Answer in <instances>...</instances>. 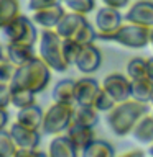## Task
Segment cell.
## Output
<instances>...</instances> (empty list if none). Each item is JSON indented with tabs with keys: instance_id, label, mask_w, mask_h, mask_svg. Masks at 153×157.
<instances>
[{
	"instance_id": "1",
	"label": "cell",
	"mask_w": 153,
	"mask_h": 157,
	"mask_svg": "<svg viewBox=\"0 0 153 157\" xmlns=\"http://www.w3.org/2000/svg\"><path fill=\"white\" fill-rule=\"evenodd\" d=\"M147 113H150L148 103L135 100V98H128L125 101L115 103V106L105 113V124L112 134L125 137L132 134L135 124Z\"/></svg>"
},
{
	"instance_id": "2",
	"label": "cell",
	"mask_w": 153,
	"mask_h": 157,
	"mask_svg": "<svg viewBox=\"0 0 153 157\" xmlns=\"http://www.w3.org/2000/svg\"><path fill=\"white\" fill-rule=\"evenodd\" d=\"M51 80V67L39 56H35L28 62L17 67V72L10 82L13 87L28 88L33 93H41Z\"/></svg>"
},
{
	"instance_id": "3",
	"label": "cell",
	"mask_w": 153,
	"mask_h": 157,
	"mask_svg": "<svg viewBox=\"0 0 153 157\" xmlns=\"http://www.w3.org/2000/svg\"><path fill=\"white\" fill-rule=\"evenodd\" d=\"M38 52L39 57L53 71L56 72L68 71L69 64L63 54V36L54 28H43L38 39Z\"/></svg>"
},
{
	"instance_id": "4",
	"label": "cell",
	"mask_w": 153,
	"mask_h": 157,
	"mask_svg": "<svg viewBox=\"0 0 153 157\" xmlns=\"http://www.w3.org/2000/svg\"><path fill=\"white\" fill-rule=\"evenodd\" d=\"M150 31H151V28H148V26L125 21L112 34H109L105 38V41L117 43L123 48H130V49H142L150 44Z\"/></svg>"
},
{
	"instance_id": "5",
	"label": "cell",
	"mask_w": 153,
	"mask_h": 157,
	"mask_svg": "<svg viewBox=\"0 0 153 157\" xmlns=\"http://www.w3.org/2000/svg\"><path fill=\"white\" fill-rule=\"evenodd\" d=\"M74 115V103L54 101L51 106L44 111L41 131L48 136H56L66 131L72 121Z\"/></svg>"
},
{
	"instance_id": "6",
	"label": "cell",
	"mask_w": 153,
	"mask_h": 157,
	"mask_svg": "<svg viewBox=\"0 0 153 157\" xmlns=\"http://www.w3.org/2000/svg\"><path fill=\"white\" fill-rule=\"evenodd\" d=\"M35 25L36 23L33 21V18L18 15L0 29V34L5 39V43H25L35 46L38 41V31Z\"/></svg>"
},
{
	"instance_id": "7",
	"label": "cell",
	"mask_w": 153,
	"mask_h": 157,
	"mask_svg": "<svg viewBox=\"0 0 153 157\" xmlns=\"http://www.w3.org/2000/svg\"><path fill=\"white\" fill-rule=\"evenodd\" d=\"M120 25H122V13L118 8L109 7V5L97 8V13H96L97 39L105 41V38L109 34H112Z\"/></svg>"
},
{
	"instance_id": "8",
	"label": "cell",
	"mask_w": 153,
	"mask_h": 157,
	"mask_svg": "<svg viewBox=\"0 0 153 157\" xmlns=\"http://www.w3.org/2000/svg\"><path fill=\"white\" fill-rule=\"evenodd\" d=\"M101 85L104 90L110 93V97L117 103L132 98V78L127 74H118V72L109 74V75L104 77Z\"/></svg>"
},
{
	"instance_id": "9",
	"label": "cell",
	"mask_w": 153,
	"mask_h": 157,
	"mask_svg": "<svg viewBox=\"0 0 153 157\" xmlns=\"http://www.w3.org/2000/svg\"><path fill=\"white\" fill-rule=\"evenodd\" d=\"M102 64V52L96 44H84L81 48V51L77 54V59L74 62V66L77 67L79 72H82L84 75L94 74L99 71Z\"/></svg>"
},
{
	"instance_id": "10",
	"label": "cell",
	"mask_w": 153,
	"mask_h": 157,
	"mask_svg": "<svg viewBox=\"0 0 153 157\" xmlns=\"http://www.w3.org/2000/svg\"><path fill=\"white\" fill-rule=\"evenodd\" d=\"M123 20L125 21L137 23V25H143V26H148V28H153V2L151 0H137L127 10Z\"/></svg>"
},
{
	"instance_id": "11",
	"label": "cell",
	"mask_w": 153,
	"mask_h": 157,
	"mask_svg": "<svg viewBox=\"0 0 153 157\" xmlns=\"http://www.w3.org/2000/svg\"><path fill=\"white\" fill-rule=\"evenodd\" d=\"M10 134H12L13 141L17 142L18 149L22 147H38L39 141H41V134H39V129H31L28 126L20 124L18 121H15L12 126H10Z\"/></svg>"
},
{
	"instance_id": "12",
	"label": "cell",
	"mask_w": 153,
	"mask_h": 157,
	"mask_svg": "<svg viewBox=\"0 0 153 157\" xmlns=\"http://www.w3.org/2000/svg\"><path fill=\"white\" fill-rule=\"evenodd\" d=\"M102 85L91 77H82L76 80V103L77 105H94Z\"/></svg>"
},
{
	"instance_id": "13",
	"label": "cell",
	"mask_w": 153,
	"mask_h": 157,
	"mask_svg": "<svg viewBox=\"0 0 153 157\" xmlns=\"http://www.w3.org/2000/svg\"><path fill=\"white\" fill-rule=\"evenodd\" d=\"M33 13V21L38 25V26L43 28H54L58 25V21L63 18V15L66 13V10L61 3H54L49 5V7L39 8Z\"/></svg>"
},
{
	"instance_id": "14",
	"label": "cell",
	"mask_w": 153,
	"mask_h": 157,
	"mask_svg": "<svg viewBox=\"0 0 153 157\" xmlns=\"http://www.w3.org/2000/svg\"><path fill=\"white\" fill-rule=\"evenodd\" d=\"M48 155L51 157H77L81 155V152L77 151L76 144L72 142V139L68 134H56V137H53L48 147Z\"/></svg>"
},
{
	"instance_id": "15",
	"label": "cell",
	"mask_w": 153,
	"mask_h": 157,
	"mask_svg": "<svg viewBox=\"0 0 153 157\" xmlns=\"http://www.w3.org/2000/svg\"><path fill=\"white\" fill-rule=\"evenodd\" d=\"M66 134L72 139V142L76 144L77 151L82 154V151L91 144V142L96 139V132H94V128L79 124L76 121H71V124L66 129Z\"/></svg>"
},
{
	"instance_id": "16",
	"label": "cell",
	"mask_w": 153,
	"mask_h": 157,
	"mask_svg": "<svg viewBox=\"0 0 153 157\" xmlns=\"http://www.w3.org/2000/svg\"><path fill=\"white\" fill-rule=\"evenodd\" d=\"M84 23H87L86 15H81V13H76V12H69V13L63 15V18L58 21L54 29H56L63 38H72Z\"/></svg>"
},
{
	"instance_id": "17",
	"label": "cell",
	"mask_w": 153,
	"mask_h": 157,
	"mask_svg": "<svg viewBox=\"0 0 153 157\" xmlns=\"http://www.w3.org/2000/svg\"><path fill=\"white\" fill-rule=\"evenodd\" d=\"M5 54L7 57L17 66L28 62L30 59H33L35 54V48L33 44H25V43H7L5 46Z\"/></svg>"
},
{
	"instance_id": "18",
	"label": "cell",
	"mask_w": 153,
	"mask_h": 157,
	"mask_svg": "<svg viewBox=\"0 0 153 157\" xmlns=\"http://www.w3.org/2000/svg\"><path fill=\"white\" fill-rule=\"evenodd\" d=\"M43 116H44L43 110L36 105V103H33V105L25 106V108H22V110H18L17 121L20 123V124H23V126L31 128V129H41Z\"/></svg>"
},
{
	"instance_id": "19",
	"label": "cell",
	"mask_w": 153,
	"mask_h": 157,
	"mask_svg": "<svg viewBox=\"0 0 153 157\" xmlns=\"http://www.w3.org/2000/svg\"><path fill=\"white\" fill-rule=\"evenodd\" d=\"M51 97L54 101L63 103H74L76 105V80L63 78L53 87Z\"/></svg>"
},
{
	"instance_id": "20",
	"label": "cell",
	"mask_w": 153,
	"mask_h": 157,
	"mask_svg": "<svg viewBox=\"0 0 153 157\" xmlns=\"http://www.w3.org/2000/svg\"><path fill=\"white\" fill-rule=\"evenodd\" d=\"M132 136L140 144H153V113H147L140 118L133 128Z\"/></svg>"
},
{
	"instance_id": "21",
	"label": "cell",
	"mask_w": 153,
	"mask_h": 157,
	"mask_svg": "<svg viewBox=\"0 0 153 157\" xmlns=\"http://www.w3.org/2000/svg\"><path fill=\"white\" fill-rule=\"evenodd\" d=\"M99 111L94 105H74V115L72 121L79 123V124L89 126V128H96L99 123Z\"/></svg>"
},
{
	"instance_id": "22",
	"label": "cell",
	"mask_w": 153,
	"mask_h": 157,
	"mask_svg": "<svg viewBox=\"0 0 153 157\" xmlns=\"http://www.w3.org/2000/svg\"><path fill=\"white\" fill-rule=\"evenodd\" d=\"M132 98L145 103H151L153 98V80L148 75L132 78Z\"/></svg>"
},
{
	"instance_id": "23",
	"label": "cell",
	"mask_w": 153,
	"mask_h": 157,
	"mask_svg": "<svg viewBox=\"0 0 153 157\" xmlns=\"http://www.w3.org/2000/svg\"><path fill=\"white\" fill-rule=\"evenodd\" d=\"M114 154H115V151H114L110 142H107L104 139H94L82 151L81 155H84V157H112Z\"/></svg>"
},
{
	"instance_id": "24",
	"label": "cell",
	"mask_w": 153,
	"mask_h": 157,
	"mask_svg": "<svg viewBox=\"0 0 153 157\" xmlns=\"http://www.w3.org/2000/svg\"><path fill=\"white\" fill-rule=\"evenodd\" d=\"M35 95L31 90L28 88H22V87H13L12 85V106H15L17 110H22L25 106L33 105L35 101Z\"/></svg>"
},
{
	"instance_id": "25",
	"label": "cell",
	"mask_w": 153,
	"mask_h": 157,
	"mask_svg": "<svg viewBox=\"0 0 153 157\" xmlns=\"http://www.w3.org/2000/svg\"><path fill=\"white\" fill-rule=\"evenodd\" d=\"M20 15L18 0H0V29Z\"/></svg>"
},
{
	"instance_id": "26",
	"label": "cell",
	"mask_w": 153,
	"mask_h": 157,
	"mask_svg": "<svg viewBox=\"0 0 153 157\" xmlns=\"http://www.w3.org/2000/svg\"><path fill=\"white\" fill-rule=\"evenodd\" d=\"M18 151L17 142L13 141L10 131H0V157H15Z\"/></svg>"
},
{
	"instance_id": "27",
	"label": "cell",
	"mask_w": 153,
	"mask_h": 157,
	"mask_svg": "<svg viewBox=\"0 0 153 157\" xmlns=\"http://www.w3.org/2000/svg\"><path fill=\"white\" fill-rule=\"evenodd\" d=\"M81 48H82V44L77 43L74 38H63V54L69 66H74Z\"/></svg>"
},
{
	"instance_id": "28",
	"label": "cell",
	"mask_w": 153,
	"mask_h": 157,
	"mask_svg": "<svg viewBox=\"0 0 153 157\" xmlns=\"http://www.w3.org/2000/svg\"><path fill=\"white\" fill-rule=\"evenodd\" d=\"M72 38L76 39L77 43H81L82 46H84V44H92L97 39V29L87 21V23H84L82 26L77 29V33L74 34Z\"/></svg>"
},
{
	"instance_id": "29",
	"label": "cell",
	"mask_w": 153,
	"mask_h": 157,
	"mask_svg": "<svg viewBox=\"0 0 153 157\" xmlns=\"http://www.w3.org/2000/svg\"><path fill=\"white\" fill-rule=\"evenodd\" d=\"M127 75L130 78H138L147 75V59L133 57L127 62Z\"/></svg>"
},
{
	"instance_id": "30",
	"label": "cell",
	"mask_w": 153,
	"mask_h": 157,
	"mask_svg": "<svg viewBox=\"0 0 153 157\" xmlns=\"http://www.w3.org/2000/svg\"><path fill=\"white\" fill-rule=\"evenodd\" d=\"M64 5H66L71 12L87 15L96 8V0H64Z\"/></svg>"
},
{
	"instance_id": "31",
	"label": "cell",
	"mask_w": 153,
	"mask_h": 157,
	"mask_svg": "<svg viewBox=\"0 0 153 157\" xmlns=\"http://www.w3.org/2000/svg\"><path fill=\"white\" fill-rule=\"evenodd\" d=\"M115 100L110 97V93H109L107 90H104V88H101L96 97V100H94V106L97 108L101 113H107L109 110H112L114 106H115Z\"/></svg>"
},
{
	"instance_id": "32",
	"label": "cell",
	"mask_w": 153,
	"mask_h": 157,
	"mask_svg": "<svg viewBox=\"0 0 153 157\" xmlns=\"http://www.w3.org/2000/svg\"><path fill=\"white\" fill-rule=\"evenodd\" d=\"M17 64H13L10 59H2L0 61V82H12V78L15 75V72H17Z\"/></svg>"
},
{
	"instance_id": "33",
	"label": "cell",
	"mask_w": 153,
	"mask_h": 157,
	"mask_svg": "<svg viewBox=\"0 0 153 157\" xmlns=\"http://www.w3.org/2000/svg\"><path fill=\"white\" fill-rule=\"evenodd\" d=\"M12 105V85L8 82H0V106L8 108Z\"/></svg>"
},
{
	"instance_id": "34",
	"label": "cell",
	"mask_w": 153,
	"mask_h": 157,
	"mask_svg": "<svg viewBox=\"0 0 153 157\" xmlns=\"http://www.w3.org/2000/svg\"><path fill=\"white\" fill-rule=\"evenodd\" d=\"M63 0H28V10L30 12H36L39 8L49 7V5L54 3H61Z\"/></svg>"
},
{
	"instance_id": "35",
	"label": "cell",
	"mask_w": 153,
	"mask_h": 157,
	"mask_svg": "<svg viewBox=\"0 0 153 157\" xmlns=\"http://www.w3.org/2000/svg\"><path fill=\"white\" fill-rule=\"evenodd\" d=\"M128 2H130V0H102L104 5H109V7H114V8H118V10L125 8L128 5Z\"/></svg>"
},
{
	"instance_id": "36",
	"label": "cell",
	"mask_w": 153,
	"mask_h": 157,
	"mask_svg": "<svg viewBox=\"0 0 153 157\" xmlns=\"http://www.w3.org/2000/svg\"><path fill=\"white\" fill-rule=\"evenodd\" d=\"M8 120H10V115H8L7 108H2V106H0V131L7 128Z\"/></svg>"
},
{
	"instance_id": "37",
	"label": "cell",
	"mask_w": 153,
	"mask_h": 157,
	"mask_svg": "<svg viewBox=\"0 0 153 157\" xmlns=\"http://www.w3.org/2000/svg\"><path fill=\"white\" fill-rule=\"evenodd\" d=\"M147 75L153 80V57L147 59Z\"/></svg>"
},
{
	"instance_id": "38",
	"label": "cell",
	"mask_w": 153,
	"mask_h": 157,
	"mask_svg": "<svg viewBox=\"0 0 153 157\" xmlns=\"http://www.w3.org/2000/svg\"><path fill=\"white\" fill-rule=\"evenodd\" d=\"M135 154H138V155H143V152H142V151H130V152H127L125 155H135Z\"/></svg>"
},
{
	"instance_id": "39",
	"label": "cell",
	"mask_w": 153,
	"mask_h": 157,
	"mask_svg": "<svg viewBox=\"0 0 153 157\" xmlns=\"http://www.w3.org/2000/svg\"><path fill=\"white\" fill-rule=\"evenodd\" d=\"M150 44H151V48H153V28H151V31H150Z\"/></svg>"
},
{
	"instance_id": "40",
	"label": "cell",
	"mask_w": 153,
	"mask_h": 157,
	"mask_svg": "<svg viewBox=\"0 0 153 157\" xmlns=\"http://www.w3.org/2000/svg\"><path fill=\"white\" fill-rule=\"evenodd\" d=\"M148 154L153 157V144H150V147H148Z\"/></svg>"
},
{
	"instance_id": "41",
	"label": "cell",
	"mask_w": 153,
	"mask_h": 157,
	"mask_svg": "<svg viewBox=\"0 0 153 157\" xmlns=\"http://www.w3.org/2000/svg\"><path fill=\"white\" fill-rule=\"evenodd\" d=\"M5 56H3V48L2 46H0V61H2V59H3Z\"/></svg>"
},
{
	"instance_id": "42",
	"label": "cell",
	"mask_w": 153,
	"mask_h": 157,
	"mask_svg": "<svg viewBox=\"0 0 153 157\" xmlns=\"http://www.w3.org/2000/svg\"><path fill=\"white\" fill-rule=\"evenodd\" d=\"M151 105H153V98H151Z\"/></svg>"
},
{
	"instance_id": "43",
	"label": "cell",
	"mask_w": 153,
	"mask_h": 157,
	"mask_svg": "<svg viewBox=\"0 0 153 157\" xmlns=\"http://www.w3.org/2000/svg\"><path fill=\"white\" fill-rule=\"evenodd\" d=\"M63 2H64V0H63Z\"/></svg>"
},
{
	"instance_id": "44",
	"label": "cell",
	"mask_w": 153,
	"mask_h": 157,
	"mask_svg": "<svg viewBox=\"0 0 153 157\" xmlns=\"http://www.w3.org/2000/svg\"><path fill=\"white\" fill-rule=\"evenodd\" d=\"M151 113H153V111H151Z\"/></svg>"
}]
</instances>
